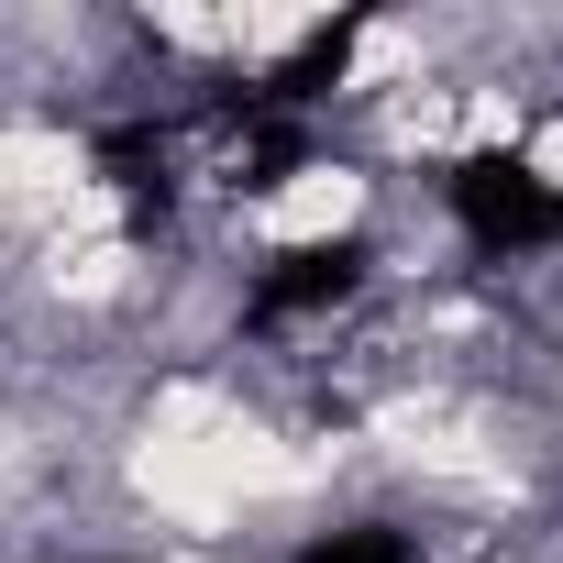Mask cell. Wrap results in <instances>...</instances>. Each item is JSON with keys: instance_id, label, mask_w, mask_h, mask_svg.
Returning <instances> with one entry per match:
<instances>
[{"instance_id": "1", "label": "cell", "mask_w": 563, "mask_h": 563, "mask_svg": "<svg viewBox=\"0 0 563 563\" xmlns=\"http://www.w3.org/2000/svg\"><path fill=\"white\" fill-rule=\"evenodd\" d=\"M453 221H464L475 254H541V243H563V188L530 155L486 144V155L453 166Z\"/></svg>"}, {"instance_id": "2", "label": "cell", "mask_w": 563, "mask_h": 563, "mask_svg": "<svg viewBox=\"0 0 563 563\" xmlns=\"http://www.w3.org/2000/svg\"><path fill=\"white\" fill-rule=\"evenodd\" d=\"M365 288V243L332 232V243H288V254H265L254 276V321H299V310H332Z\"/></svg>"}, {"instance_id": "3", "label": "cell", "mask_w": 563, "mask_h": 563, "mask_svg": "<svg viewBox=\"0 0 563 563\" xmlns=\"http://www.w3.org/2000/svg\"><path fill=\"white\" fill-rule=\"evenodd\" d=\"M354 45H365V23H321V34H299V56L276 67V78H265L254 100H265V111H299V100H321V89H332V78L354 67Z\"/></svg>"}, {"instance_id": "4", "label": "cell", "mask_w": 563, "mask_h": 563, "mask_svg": "<svg viewBox=\"0 0 563 563\" xmlns=\"http://www.w3.org/2000/svg\"><path fill=\"white\" fill-rule=\"evenodd\" d=\"M100 166H111V188H122L133 210H166V133H155V122H122V133L100 144Z\"/></svg>"}, {"instance_id": "5", "label": "cell", "mask_w": 563, "mask_h": 563, "mask_svg": "<svg viewBox=\"0 0 563 563\" xmlns=\"http://www.w3.org/2000/svg\"><path fill=\"white\" fill-rule=\"evenodd\" d=\"M299 563H409V541H398V530H332V541H310Z\"/></svg>"}]
</instances>
